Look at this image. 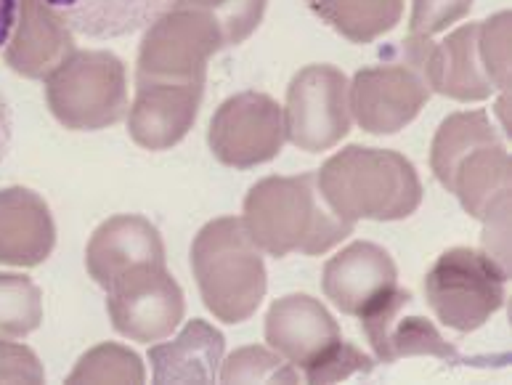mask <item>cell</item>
Wrapping results in <instances>:
<instances>
[{
  "mask_svg": "<svg viewBox=\"0 0 512 385\" xmlns=\"http://www.w3.org/2000/svg\"><path fill=\"white\" fill-rule=\"evenodd\" d=\"M19 22V0H0V48H6Z\"/></svg>",
  "mask_w": 512,
  "mask_h": 385,
  "instance_id": "cell-3",
  "label": "cell"
},
{
  "mask_svg": "<svg viewBox=\"0 0 512 385\" xmlns=\"http://www.w3.org/2000/svg\"><path fill=\"white\" fill-rule=\"evenodd\" d=\"M67 30L91 40L130 38L149 30L178 0H40Z\"/></svg>",
  "mask_w": 512,
  "mask_h": 385,
  "instance_id": "cell-1",
  "label": "cell"
},
{
  "mask_svg": "<svg viewBox=\"0 0 512 385\" xmlns=\"http://www.w3.org/2000/svg\"><path fill=\"white\" fill-rule=\"evenodd\" d=\"M11 141H14V112H11L8 96L0 88V165L8 157Z\"/></svg>",
  "mask_w": 512,
  "mask_h": 385,
  "instance_id": "cell-2",
  "label": "cell"
}]
</instances>
